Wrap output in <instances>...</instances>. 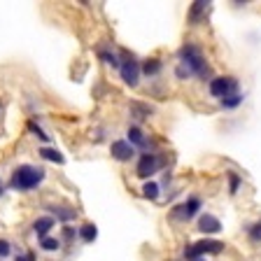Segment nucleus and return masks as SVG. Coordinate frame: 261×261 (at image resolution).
<instances>
[{"instance_id":"4468645a","label":"nucleus","mask_w":261,"mask_h":261,"mask_svg":"<svg viewBox=\"0 0 261 261\" xmlns=\"http://www.w3.org/2000/svg\"><path fill=\"white\" fill-rule=\"evenodd\" d=\"M152 112H154V110H152L149 105H145V103H138V100H136V103H131V115L136 117V119H140V121H142V119H147Z\"/></svg>"},{"instance_id":"20e7f679","label":"nucleus","mask_w":261,"mask_h":261,"mask_svg":"<svg viewBox=\"0 0 261 261\" xmlns=\"http://www.w3.org/2000/svg\"><path fill=\"white\" fill-rule=\"evenodd\" d=\"M210 94L220 100L231 94H238V82L233 77H215V80H210Z\"/></svg>"},{"instance_id":"f03ea898","label":"nucleus","mask_w":261,"mask_h":261,"mask_svg":"<svg viewBox=\"0 0 261 261\" xmlns=\"http://www.w3.org/2000/svg\"><path fill=\"white\" fill-rule=\"evenodd\" d=\"M180 61H182L184 68L191 70V75L196 73V75H201V77H205V75L210 73L208 63L203 59V52H201L196 44H184V47L180 49Z\"/></svg>"},{"instance_id":"6ab92c4d","label":"nucleus","mask_w":261,"mask_h":261,"mask_svg":"<svg viewBox=\"0 0 261 261\" xmlns=\"http://www.w3.org/2000/svg\"><path fill=\"white\" fill-rule=\"evenodd\" d=\"M142 196L149 201H157L159 199V184L157 182H145V187H142Z\"/></svg>"},{"instance_id":"393cba45","label":"nucleus","mask_w":261,"mask_h":261,"mask_svg":"<svg viewBox=\"0 0 261 261\" xmlns=\"http://www.w3.org/2000/svg\"><path fill=\"white\" fill-rule=\"evenodd\" d=\"M10 252H12L10 242H7V241H0V259H5V257H10Z\"/></svg>"},{"instance_id":"9b49d317","label":"nucleus","mask_w":261,"mask_h":261,"mask_svg":"<svg viewBox=\"0 0 261 261\" xmlns=\"http://www.w3.org/2000/svg\"><path fill=\"white\" fill-rule=\"evenodd\" d=\"M208 5L210 2H194V5H191V10H189V23H194V26H196V23L203 19V14L208 12Z\"/></svg>"},{"instance_id":"4be33fe9","label":"nucleus","mask_w":261,"mask_h":261,"mask_svg":"<svg viewBox=\"0 0 261 261\" xmlns=\"http://www.w3.org/2000/svg\"><path fill=\"white\" fill-rule=\"evenodd\" d=\"M100 59H103L107 65H112V68H121V63L117 59V54H110V52H100Z\"/></svg>"},{"instance_id":"5701e85b","label":"nucleus","mask_w":261,"mask_h":261,"mask_svg":"<svg viewBox=\"0 0 261 261\" xmlns=\"http://www.w3.org/2000/svg\"><path fill=\"white\" fill-rule=\"evenodd\" d=\"M238 187H241L238 173H229V194H238Z\"/></svg>"},{"instance_id":"412c9836","label":"nucleus","mask_w":261,"mask_h":261,"mask_svg":"<svg viewBox=\"0 0 261 261\" xmlns=\"http://www.w3.org/2000/svg\"><path fill=\"white\" fill-rule=\"evenodd\" d=\"M28 131H31V133H35V136L40 138L42 142H49V136H47V133H44V131H42L40 126L35 124V121H28Z\"/></svg>"},{"instance_id":"c85d7f7f","label":"nucleus","mask_w":261,"mask_h":261,"mask_svg":"<svg viewBox=\"0 0 261 261\" xmlns=\"http://www.w3.org/2000/svg\"><path fill=\"white\" fill-rule=\"evenodd\" d=\"M0 196H2V187H0Z\"/></svg>"},{"instance_id":"6e6552de","label":"nucleus","mask_w":261,"mask_h":261,"mask_svg":"<svg viewBox=\"0 0 261 261\" xmlns=\"http://www.w3.org/2000/svg\"><path fill=\"white\" fill-rule=\"evenodd\" d=\"M110 154H112V159H117V161H131L133 154H136V147L131 145L128 140H115L112 147H110Z\"/></svg>"},{"instance_id":"b1692460","label":"nucleus","mask_w":261,"mask_h":261,"mask_svg":"<svg viewBox=\"0 0 261 261\" xmlns=\"http://www.w3.org/2000/svg\"><path fill=\"white\" fill-rule=\"evenodd\" d=\"M250 238L252 241H257V242L261 241V221H257V224L250 229Z\"/></svg>"},{"instance_id":"f257e3e1","label":"nucleus","mask_w":261,"mask_h":261,"mask_svg":"<svg viewBox=\"0 0 261 261\" xmlns=\"http://www.w3.org/2000/svg\"><path fill=\"white\" fill-rule=\"evenodd\" d=\"M44 180V170L42 168H35V166H28L23 163L19 166L14 173H12V180L10 184L12 189H19V191H28V189H35Z\"/></svg>"},{"instance_id":"f3484780","label":"nucleus","mask_w":261,"mask_h":261,"mask_svg":"<svg viewBox=\"0 0 261 261\" xmlns=\"http://www.w3.org/2000/svg\"><path fill=\"white\" fill-rule=\"evenodd\" d=\"M96 236H98V229H96L94 224H84L82 229H80V238H82L84 242H94Z\"/></svg>"},{"instance_id":"0eeeda50","label":"nucleus","mask_w":261,"mask_h":261,"mask_svg":"<svg viewBox=\"0 0 261 261\" xmlns=\"http://www.w3.org/2000/svg\"><path fill=\"white\" fill-rule=\"evenodd\" d=\"M201 210V199H196V196H191V199H187L182 205H178V208L173 210V215L178 217V220H191V217H196Z\"/></svg>"},{"instance_id":"423d86ee","label":"nucleus","mask_w":261,"mask_h":261,"mask_svg":"<svg viewBox=\"0 0 261 261\" xmlns=\"http://www.w3.org/2000/svg\"><path fill=\"white\" fill-rule=\"evenodd\" d=\"M119 73H121V80H124L128 86H138V82H140V63L128 59V61L121 63Z\"/></svg>"},{"instance_id":"39448f33","label":"nucleus","mask_w":261,"mask_h":261,"mask_svg":"<svg viewBox=\"0 0 261 261\" xmlns=\"http://www.w3.org/2000/svg\"><path fill=\"white\" fill-rule=\"evenodd\" d=\"M161 166V159L157 154H142L140 161H138V178H149V175H154Z\"/></svg>"},{"instance_id":"bb28decb","label":"nucleus","mask_w":261,"mask_h":261,"mask_svg":"<svg viewBox=\"0 0 261 261\" xmlns=\"http://www.w3.org/2000/svg\"><path fill=\"white\" fill-rule=\"evenodd\" d=\"M73 238H75V231L70 226H65L63 229V241H73Z\"/></svg>"},{"instance_id":"cd10ccee","label":"nucleus","mask_w":261,"mask_h":261,"mask_svg":"<svg viewBox=\"0 0 261 261\" xmlns=\"http://www.w3.org/2000/svg\"><path fill=\"white\" fill-rule=\"evenodd\" d=\"M17 261H35V254H19Z\"/></svg>"},{"instance_id":"9d476101","label":"nucleus","mask_w":261,"mask_h":261,"mask_svg":"<svg viewBox=\"0 0 261 261\" xmlns=\"http://www.w3.org/2000/svg\"><path fill=\"white\" fill-rule=\"evenodd\" d=\"M54 229V217H40V220L33 221V231L38 233V238H47V233Z\"/></svg>"},{"instance_id":"a211bd4d","label":"nucleus","mask_w":261,"mask_h":261,"mask_svg":"<svg viewBox=\"0 0 261 261\" xmlns=\"http://www.w3.org/2000/svg\"><path fill=\"white\" fill-rule=\"evenodd\" d=\"M241 103H242V94H231V96H226V98L220 100V105L224 110H233V107H238Z\"/></svg>"},{"instance_id":"c756f323","label":"nucleus","mask_w":261,"mask_h":261,"mask_svg":"<svg viewBox=\"0 0 261 261\" xmlns=\"http://www.w3.org/2000/svg\"><path fill=\"white\" fill-rule=\"evenodd\" d=\"M194 261H203V259H194Z\"/></svg>"},{"instance_id":"f8f14e48","label":"nucleus","mask_w":261,"mask_h":261,"mask_svg":"<svg viewBox=\"0 0 261 261\" xmlns=\"http://www.w3.org/2000/svg\"><path fill=\"white\" fill-rule=\"evenodd\" d=\"M126 136H128V142H131V145H133V147H142V149H145V147H147L145 133H142V131H140L138 126H131Z\"/></svg>"},{"instance_id":"ddd939ff","label":"nucleus","mask_w":261,"mask_h":261,"mask_svg":"<svg viewBox=\"0 0 261 261\" xmlns=\"http://www.w3.org/2000/svg\"><path fill=\"white\" fill-rule=\"evenodd\" d=\"M49 210H52V215H56V220H61V221H70V220H75V217H77V210H73V208L54 205V208H49Z\"/></svg>"},{"instance_id":"7ed1b4c3","label":"nucleus","mask_w":261,"mask_h":261,"mask_svg":"<svg viewBox=\"0 0 261 261\" xmlns=\"http://www.w3.org/2000/svg\"><path fill=\"white\" fill-rule=\"evenodd\" d=\"M224 250V242L220 241H199V242H194V245H189L187 250H184V257L187 259H201L203 254H220V252Z\"/></svg>"},{"instance_id":"1a4fd4ad","label":"nucleus","mask_w":261,"mask_h":261,"mask_svg":"<svg viewBox=\"0 0 261 261\" xmlns=\"http://www.w3.org/2000/svg\"><path fill=\"white\" fill-rule=\"evenodd\" d=\"M199 231L201 233H220L221 231V221L215 217V215H201L199 220Z\"/></svg>"},{"instance_id":"dca6fc26","label":"nucleus","mask_w":261,"mask_h":261,"mask_svg":"<svg viewBox=\"0 0 261 261\" xmlns=\"http://www.w3.org/2000/svg\"><path fill=\"white\" fill-rule=\"evenodd\" d=\"M140 70H142L147 77L159 75V73H161V61H159V59H147V61L142 63V68H140Z\"/></svg>"},{"instance_id":"a878e982","label":"nucleus","mask_w":261,"mask_h":261,"mask_svg":"<svg viewBox=\"0 0 261 261\" xmlns=\"http://www.w3.org/2000/svg\"><path fill=\"white\" fill-rule=\"evenodd\" d=\"M175 75H178L180 80H187L189 75H191V70H189V68H184V65H178V70H175Z\"/></svg>"},{"instance_id":"aec40b11","label":"nucleus","mask_w":261,"mask_h":261,"mask_svg":"<svg viewBox=\"0 0 261 261\" xmlns=\"http://www.w3.org/2000/svg\"><path fill=\"white\" fill-rule=\"evenodd\" d=\"M40 245H42V250L56 252L59 247H61V241H59V238H49V236H47V238H42V241H40Z\"/></svg>"},{"instance_id":"2eb2a0df","label":"nucleus","mask_w":261,"mask_h":261,"mask_svg":"<svg viewBox=\"0 0 261 261\" xmlns=\"http://www.w3.org/2000/svg\"><path fill=\"white\" fill-rule=\"evenodd\" d=\"M40 157L47 159V161H54V163H63V161H65V157H63L59 149H54V147H42Z\"/></svg>"}]
</instances>
